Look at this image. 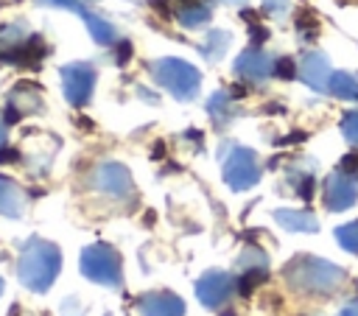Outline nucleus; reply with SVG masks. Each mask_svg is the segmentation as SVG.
Instances as JSON below:
<instances>
[{
	"label": "nucleus",
	"mask_w": 358,
	"mask_h": 316,
	"mask_svg": "<svg viewBox=\"0 0 358 316\" xmlns=\"http://www.w3.org/2000/svg\"><path fill=\"white\" fill-rule=\"evenodd\" d=\"M338 316H358V305H347V308H344Z\"/></svg>",
	"instance_id": "nucleus-32"
},
{
	"label": "nucleus",
	"mask_w": 358,
	"mask_h": 316,
	"mask_svg": "<svg viewBox=\"0 0 358 316\" xmlns=\"http://www.w3.org/2000/svg\"><path fill=\"white\" fill-rule=\"evenodd\" d=\"M235 73H238V78H243V81L260 84V81H266V78L274 73V62H271V56L263 53L260 48H246V50L235 59Z\"/></svg>",
	"instance_id": "nucleus-12"
},
{
	"label": "nucleus",
	"mask_w": 358,
	"mask_h": 316,
	"mask_svg": "<svg viewBox=\"0 0 358 316\" xmlns=\"http://www.w3.org/2000/svg\"><path fill=\"white\" fill-rule=\"evenodd\" d=\"M299 78H302L310 89L324 92V89L330 87V78H333L327 56H324V53H313V50L305 53L302 62H299Z\"/></svg>",
	"instance_id": "nucleus-14"
},
{
	"label": "nucleus",
	"mask_w": 358,
	"mask_h": 316,
	"mask_svg": "<svg viewBox=\"0 0 358 316\" xmlns=\"http://www.w3.org/2000/svg\"><path fill=\"white\" fill-rule=\"evenodd\" d=\"M59 268H62V252L56 243L42 238H28L22 243L17 260V277L28 291L45 294L59 277Z\"/></svg>",
	"instance_id": "nucleus-1"
},
{
	"label": "nucleus",
	"mask_w": 358,
	"mask_h": 316,
	"mask_svg": "<svg viewBox=\"0 0 358 316\" xmlns=\"http://www.w3.org/2000/svg\"><path fill=\"white\" fill-rule=\"evenodd\" d=\"M0 294H3V277H0Z\"/></svg>",
	"instance_id": "nucleus-35"
},
{
	"label": "nucleus",
	"mask_w": 358,
	"mask_h": 316,
	"mask_svg": "<svg viewBox=\"0 0 358 316\" xmlns=\"http://www.w3.org/2000/svg\"><path fill=\"white\" fill-rule=\"evenodd\" d=\"M336 98H344V101H358V81L355 76L350 73H333L330 78V87H327Z\"/></svg>",
	"instance_id": "nucleus-20"
},
{
	"label": "nucleus",
	"mask_w": 358,
	"mask_h": 316,
	"mask_svg": "<svg viewBox=\"0 0 358 316\" xmlns=\"http://www.w3.org/2000/svg\"><path fill=\"white\" fill-rule=\"evenodd\" d=\"M235 288H238V280L227 271H207L196 280V296L204 308H221Z\"/></svg>",
	"instance_id": "nucleus-8"
},
{
	"label": "nucleus",
	"mask_w": 358,
	"mask_h": 316,
	"mask_svg": "<svg viewBox=\"0 0 358 316\" xmlns=\"http://www.w3.org/2000/svg\"><path fill=\"white\" fill-rule=\"evenodd\" d=\"M229 42H232L229 31H221V28H215V31H207V39H204V45H201V53H204V59H207V62H218V59L227 53Z\"/></svg>",
	"instance_id": "nucleus-19"
},
{
	"label": "nucleus",
	"mask_w": 358,
	"mask_h": 316,
	"mask_svg": "<svg viewBox=\"0 0 358 316\" xmlns=\"http://www.w3.org/2000/svg\"><path fill=\"white\" fill-rule=\"evenodd\" d=\"M274 221L282 229H288V232H316L319 229L316 215L308 213V210H288V207H282V210H274Z\"/></svg>",
	"instance_id": "nucleus-16"
},
{
	"label": "nucleus",
	"mask_w": 358,
	"mask_h": 316,
	"mask_svg": "<svg viewBox=\"0 0 358 316\" xmlns=\"http://www.w3.org/2000/svg\"><path fill=\"white\" fill-rule=\"evenodd\" d=\"M336 240L341 249H347L350 254H358V221H350V224H341L336 229Z\"/></svg>",
	"instance_id": "nucleus-22"
},
{
	"label": "nucleus",
	"mask_w": 358,
	"mask_h": 316,
	"mask_svg": "<svg viewBox=\"0 0 358 316\" xmlns=\"http://www.w3.org/2000/svg\"><path fill=\"white\" fill-rule=\"evenodd\" d=\"M274 76H280V78H294V76H299V70L294 67V62H291L288 56H280V59L274 62Z\"/></svg>",
	"instance_id": "nucleus-25"
},
{
	"label": "nucleus",
	"mask_w": 358,
	"mask_h": 316,
	"mask_svg": "<svg viewBox=\"0 0 358 316\" xmlns=\"http://www.w3.org/2000/svg\"><path fill=\"white\" fill-rule=\"evenodd\" d=\"M285 8H288V0H266L263 3V11L271 14V17H280Z\"/></svg>",
	"instance_id": "nucleus-27"
},
{
	"label": "nucleus",
	"mask_w": 358,
	"mask_h": 316,
	"mask_svg": "<svg viewBox=\"0 0 358 316\" xmlns=\"http://www.w3.org/2000/svg\"><path fill=\"white\" fill-rule=\"evenodd\" d=\"M296 25H299V31H305L308 36H316V28H319V22H316V17L305 8L299 17H296Z\"/></svg>",
	"instance_id": "nucleus-26"
},
{
	"label": "nucleus",
	"mask_w": 358,
	"mask_h": 316,
	"mask_svg": "<svg viewBox=\"0 0 358 316\" xmlns=\"http://www.w3.org/2000/svg\"><path fill=\"white\" fill-rule=\"evenodd\" d=\"M39 6H53V8H64V11H73L84 20V25L90 28V36L98 42V45H112L115 42V25H109L106 20H101L98 14H92L81 0H36Z\"/></svg>",
	"instance_id": "nucleus-10"
},
{
	"label": "nucleus",
	"mask_w": 358,
	"mask_h": 316,
	"mask_svg": "<svg viewBox=\"0 0 358 316\" xmlns=\"http://www.w3.org/2000/svg\"><path fill=\"white\" fill-rule=\"evenodd\" d=\"M268 34H266V28H260V25H252V39L255 42H263Z\"/></svg>",
	"instance_id": "nucleus-30"
},
{
	"label": "nucleus",
	"mask_w": 358,
	"mask_h": 316,
	"mask_svg": "<svg viewBox=\"0 0 358 316\" xmlns=\"http://www.w3.org/2000/svg\"><path fill=\"white\" fill-rule=\"evenodd\" d=\"M62 313H64V316H81L84 310H81L78 299H76V296H70V299H64V302H62Z\"/></svg>",
	"instance_id": "nucleus-28"
},
{
	"label": "nucleus",
	"mask_w": 358,
	"mask_h": 316,
	"mask_svg": "<svg viewBox=\"0 0 358 316\" xmlns=\"http://www.w3.org/2000/svg\"><path fill=\"white\" fill-rule=\"evenodd\" d=\"M6 148V120L0 117V151Z\"/></svg>",
	"instance_id": "nucleus-33"
},
{
	"label": "nucleus",
	"mask_w": 358,
	"mask_h": 316,
	"mask_svg": "<svg viewBox=\"0 0 358 316\" xmlns=\"http://www.w3.org/2000/svg\"><path fill=\"white\" fill-rule=\"evenodd\" d=\"M95 76H98L95 67L87 64V62L64 64V67H62V89H64L67 103H73V106H84V103L92 98Z\"/></svg>",
	"instance_id": "nucleus-6"
},
{
	"label": "nucleus",
	"mask_w": 358,
	"mask_h": 316,
	"mask_svg": "<svg viewBox=\"0 0 358 316\" xmlns=\"http://www.w3.org/2000/svg\"><path fill=\"white\" fill-rule=\"evenodd\" d=\"M129 53H131V45L129 42H120L117 45V64H126L129 62Z\"/></svg>",
	"instance_id": "nucleus-29"
},
{
	"label": "nucleus",
	"mask_w": 358,
	"mask_h": 316,
	"mask_svg": "<svg viewBox=\"0 0 358 316\" xmlns=\"http://www.w3.org/2000/svg\"><path fill=\"white\" fill-rule=\"evenodd\" d=\"M344 271L322 257L313 254H299L285 266V280L291 288L305 291V294H333L344 282Z\"/></svg>",
	"instance_id": "nucleus-2"
},
{
	"label": "nucleus",
	"mask_w": 358,
	"mask_h": 316,
	"mask_svg": "<svg viewBox=\"0 0 358 316\" xmlns=\"http://www.w3.org/2000/svg\"><path fill=\"white\" fill-rule=\"evenodd\" d=\"M207 112L213 117L215 126H227L235 115V106H232V95L229 92H215L210 101H207Z\"/></svg>",
	"instance_id": "nucleus-18"
},
{
	"label": "nucleus",
	"mask_w": 358,
	"mask_h": 316,
	"mask_svg": "<svg viewBox=\"0 0 358 316\" xmlns=\"http://www.w3.org/2000/svg\"><path fill=\"white\" fill-rule=\"evenodd\" d=\"M221 3H232V6H243L246 0H221Z\"/></svg>",
	"instance_id": "nucleus-34"
},
{
	"label": "nucleus",
	"mask_w": 358,
	"mask_h": 316,
	"mask_svg": "<svg viewBox=\"0 0 358 316\" xmlns=\"http://www.w3.org/2000/svg\"><path fill=\"white\" fill-rule=\"evenodd\" d=\"M341 134L347 137V143L358 145V112H347L341 117Z\"/></svg>",
	"instance_id": "nucleus-24"
},
{
	"label": "nucleus",
	"mask_w": 358,
	"mask_h": 316,
	"mask_svg": "<svg viewBox=\"0 0 358 316\" xmlns=\"http://www.w3.org/2000/svg\"><path fill=\"white\" fill-rule=\"evenodd\" d=\"M42 112V89L36 84H17L8 98H6V109H3V120L6 123H17L25 115H39Z\"/></svg>",
	"instance_id": "nucleus-9"
},
{
	"label": "nucleus",
	"mask_w": 358,
	"mask_h": 316,
	"mask_svg": "<svg viewBox=\"0 0 358 316\" xmlns=\"http://www.w3.org/2000/svg\"><path fill=\"white\" fill-rule=\"evenodd\" d=\"M22 213H25V193H22V187L14 179L0 176V215L20 218Z\"/></svg>",
	"instance_id": "nucleus-15"
},
{
	"label": "nucleus",
	"mask_w": 358,
	"mask_h": 316,
	"mask_svg": "<svg viewBox=\"0 0 358 316\" xmlns=\"http://www.w3.org/2000/svg\"><path fill=\"white\" fill-rule=\"evenodd\" d=\"M257 179H260L257 154L243 145L229 148V154L224 157V182L232 190H249L257 185Z\"/></svg>",
	"instance_id": "nucleus-5"
},
{
	"label": "nucleus",
	"mask_w": 358,
	"mask_h": 316,
	"mask_svg": "<svg viewBox=\"0 0 358 316\" xmlns=\"http://www.w3.org/2000/svg\"><path fill=\"white\" fill-rule=\"evenodd\" d=\"M210 14H213V8L207 6V3H182L179 8H176V20H179V25H185V28H199V25H204L207 20H210Z\"/></svg>",
	"instance_id": "nucleus-17"
},
{
	"label": "nucleus",
	"mask_w": 358,
	"mask_h": 316,
	"mask_svg": "<svg viewBox=\"0 0 358 316\" xmlns=\"http://www.w3.org/2000/svg\"><path fill=\"white\" fill-rule=\"evenodd\" d=\"M140 316H185V302L171 291H148L137 299Z\"/></svg>",
	"instance_id": "nucleus-13"
},
{
	"label": "nucleus",
	"mask_w": 358,
	"mask_h": 316,
	"mask_svg": "<svg viewBox=\"0 0 358 316\" xmlns=\"http://www.w3.org/2000/svg\"><path fill=\"white\" fill-rule=\"evenodd\" d=\"M151 76H154V81L159 87H165L179 101L196 98V92L201 87V73L193 64H187L182 59H171V56L151 62Z\"/></svg>",
	"instance_id": "nucleus-3"
},
{
	"label": "nucleus",
	"mask_w": 358,
	"mask_h": 316,
	"mask_svg": "<svg viewBox=\"0 0 358 316\" xmlns=\"http://www.w3.org/2000/svg\"><path fill=\"white\" fill-rule=\"evenodd\" d=\"M17 159V151H0V162H14Z\"/></svg>",
	"instance_id": "nucleus-31"
},
{
	"label": "nucleus",
	"mask_w": 358,
	"mask_h": 316,
	"mask_svg": "<svg viewBox=\"0 0 358 316\" xmlns=\"http://www.w3.org/2000/svg\"><path fill=\"white\" fill-rule=\"evenodd\" d=\"M81 274L106 288H123V266L120 254L109 243H90L81 252Z\"/></svg>",
	"instance_id": "nucleus-4"
},
{
	"label": "nucleus",
	"mask_w": 358,
	"mask_h": 316,
	"mask_svg": "<svg viewBox=\"0 0 358 316\" xmlns=\"http://www.w3.org/2000/svg\"><path fill=\"white\" fill-rule=\"evenodd\" d=\"M266 274H268V268L241 271V277H238V291H241V294H252V288H255V285H260V282L266 280Z\"/></svg>",
	"instance_id": "nucleus-23"
},
{
	"label": "nucleus",
	"mask_w": 358,
	"mask_h": 316,
	"mask_svg": "<svg viewBox=\"0 0 358 316\" xmlns=\"http://www.w3.org/2000/svg\"><path fill=\"white\" fill-rule=\"evenodd\" d=\"M92 185L112 199H126L131 193V173L120 162H101L92 171Z\"/></svg>",
	"instance_id": "nucleus-11"
},
{
	"label": "nucleus",
	"mask_w": 358,
	"mask_h": 316,
	"mask_svg": "<svg viewBox=\"0 0 358 316\" xmlns=\"http://www.w3.org/2000/svg\"><path fill=\"white\" fill-rule=\"evenodd\" d=\"M182 3H193V0H182Z\"/></svg>",
	"instance_id": "nucleus-36"
},
{
	"label": "nucleus",
	"mask_w": 358,
	"mask_h": 316,
	"mask_svg": "<svg viewBox=\"0 0 358 316\" xmlns=\"http://www.w3.org/2000/svg\"><path fill=\"white\" fill-rule=\"evenodd\" d=\"M238 268L241 271H255V268H268V257L257 249V246H246L243 254L238 257Z\"/></svg>",
	"instance_id": "nucleus-21"
},
{
	"label": "nucleus",
	"mask_w": 358,
	"mask_h": 316,
	"mask_svg": "<svg viewBox=\"0 0 358 316\" xmlns=\"http://www.w3.org/2000/svg\"><path fill=\"white\" fill-rule=\"evenodd\" d=\"M322 199H324V207L330 213H341L347 207L355 204L358 199V182L352 173H344V171H333L324 185H322Z\"/></svg>",
	"instance_id": "nucleus-7"
}]
</instances>
